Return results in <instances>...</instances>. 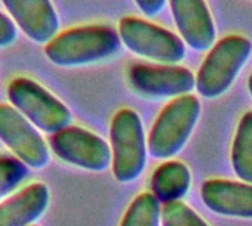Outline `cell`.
Here are the masks:
<instances>
[{"label": "cell", "mask_w": 252, "mask_h": 226, "mask_svg": "<svg viewBox=\"0 0 252 226\" xmlns=\"http://www.w3.org/2000/svg\"><path fill=\"white\" fill-rule=\"evenodd\" d=\"M248 89H250V92H251L252 95V74L251 77H250V80H248Z\"/></svg>", "instance_id": "cell-21"}, {"label": "cell", "mask_w": 252, "mask_h": 226, "mask_svg": "<svg viewBox=\"0 0 252 226\" xmlns=\"http://www.w3.org/2000/svg\"><path fill=\"white\" fill-rule=\"evenodd\" d=\"M28 176L27 166L13 155H0V200L13 192Z\"/></svg>", "instance_id": "cell-17"}, {"label": "cell", "mask_w": 252, "mask_h": 226, "mask_svg": "<svg viewBox=\"0 0 252 226\" xmlns=\"http://www.w3.org/2000/svg\"><path fill=\"white\" fill-rule=\"evenodd\" d=\"M49 188L34 182L22 191L0 203V226H31L47 210Z\"/></svg>", "instance_id": "cell-13"}, {"label": "cell", "mask_w": 252, "mask_h": 226, "mask_svg": "<svg viewBox=\"0 0 252 226\" xmlns=\"http://www.w3.org/2000/svg\"><path fill=\"white\" fill-rule=\"evenodd\" d=\"M49 147L63 163L89 172H103L112 164L109 145L96 133L78 126H68L50 135Z\"/></svg>", "instance_id": "cell-7"}, {"label": "cell", "mask_w": 252, "mask_h": 226, "mask_svg": "<svg viewBox=\"0 0 252 226\" xmlns=\"http://www.w3.org/2000/svg\"><path fill=\"white\" fill-rule=\"evenodd\" d=\"M146 16H157L165 6L167 0H134Z\"/></svg>", "instance_id": "cell-20"}, {"label": "cell", "mask_w": 252, "mask_h": 226, "mask_svg": "<svg viewBox=\"0 0 252 226\" xmlns=\"http://www.w3.org/2000/svg\"><path fill=\"white\" fill-rule=\"evenodd\" d=\"M120 47L121 38L117 30L105 24H92L58 33L44 44V55L58 67L74 68L106 61Z\"/></svg>", "instance_id": "cell-1"}, {"label": "cell", "mask_w": 252, "mask_h": 226, "mask_svg": "<svg viewBox=\"0 0 252 226\" xmlns=\"http://www.w3.org/2000/svg\"><path fill=\"white\" fill-rule=\"evenodd\" d=\"M127 75L131 89L148 98H179L189 95L196 86V78L190 70L180 65L134 64Z\"/></svg>", "instance_id": "cell-9"}, {"label": "cell", "mask_w": 252, "mask_h": 226, "mask_svg": "<svg viewBox=\"0 0 252 226\" xmlns=\"http://www.w3.org/2000/svg\"><path fill=\"white\" fill-rule=\"evenodd\" d=\"M15 25L34 43L46 44L59 33L52 0H1Z\"/></svg>", "instance_id": "cell-10"}, {"label": "cell", "mask_w": 252, "mask_h": 226, "mask_svg": "<svg viewBox=\"0 0 252 226\" xmlns=\"http://www.w3.org/2000/svg\"><path fill=\"white\" fill-rule=\"evenodd\" d=\"M171 12L183 41L195 50L214 46L216 27L205 0H170Z\"/></svg>", "instance_id": "cell-11"}, {"label": "cell", "mask_w": 252, "mask_h": 226, "mask_svg": "<svg viewBox=\"0 0 252 226\" xmlns=\"http://www.w3.org/2000/svg\"><path fill=\"white\" fill-rule=\"evenodd\" d=\"M7 99L37 130L55 135L71 126L68 107L32 78H13L7 84Z\"/></svg>", "instance_id": "cell-2"}, {"label": "cell", "mask_w": 252, "mask_h": 226, "mask_svg": "<svg viewBox=\"0 0 252 226\" xmlns=\"http://www.w3.org/2000/svg\"><path fill=\"white\" fill-rule=\"evenodd\" d=\"M118 34L128 50L157 62L174 65L186 53L179 36L142 18L124 16L118 22Z\"/></svg>", "instance_id": "cell-6"}, {"label": "cell", "mask_w": 252, "mask_h": 226, "mask_svg": "<svg viewBox=\"0 0 252 226\" xmlns=\"http://www.w3.org/2000/svg\"><path fill=\"white\" fill-rule=\"evenodd\" d=\"M161 203L151 192H143L134 198L127 209L120 226H159Z\"/></svg>", "instance_id": "cell-16"}, {"label": "cell", "mask_w": 252, "mask_h": 226, "mask_svg": "<svg viewBox=\"0 0 252 226\" xmlns=\"http://www.w3.org/2000/svg\"><path fill=\"white\" fill-rule=\"evenodd\" d=\"M232 166L242 181L252 185V111L241 118L236 129L232 147Z\"/></svg>", "instance_id": "cell-15"}, {"label": "cell", "mask_w": 252, "mask_h": 226, "mask_svg": "<svg viewBox=\"0 0 252 226\" xmlns=\"http://www.w3.org/2000/svg\"><path fill=\"white\" fill-rule=\"evenodd\" d=\"M0 141L13 157L32 169L49 164L50 154L40 132L12 105L0 104Z\"/></svg>", "instance_id": "cell-8"}, {"label": "cell", "mask_w": 252, "mask_h": 226, "mask_svg": "<svg viewBox=\"0 0 252 226\" xmlns=\"http://www.w3.org/2000/svg\"><path fill=\"white\" fill-rule=\"evenodd\" d=\"M190 185V172L180 161H167L162 163L152 175L151 188L152 194L158 198L159 203H173L180 201L189 189Z\"/></svg>", "instance_id": "cell-14"}, {"label": "cell", "mask_w": 252, "mask_h": 226, "mask_svg": "<svg viewBox=\"0 0 252 226\" xmlns=\"http://www.w3.org/2000/svg\"><path fill=\"white\" fill-rule=\"evenodd\" d=\"M199 114L201 104L193 95L179 96L165 105L155 120L148 138L151 155L155 158H170L182 151Z\"/></svg>", "instance_id": "cell-4"}, {"label": "cell", "mask_w": 252, "mask_h": 226, "mask_svg": "<svg viewBox=\"0 0 252 226\" xmlns=\"http://www.w3.org/2000/svg\"><path fill=\"white\" fill-rule=\"evenodd\" d=\"M252 43L244 36L232 34L219 40L204 59L196 74V89L204 98H217L229 90L248 61Z\"/></svg>", "instance_id": "cell-3"}, {"label": "cell", "mask_w": 252, "mask_h": 226, "mask_svg": "<svg viewBox=\"0 0 252 226\" xmlns=\"http://www.w3.org/2000/svg\"><path fill=\"white\" fill-rule=\"evenodd\" d=\"M161 222L162 226H208L182 201L164 204L161 209Z\"/></svg>", "instance_id": "cell-18"}, {"label": "cell", "mask_w": 252, "mask_h": 226, "mask_svg": "<svg viewBox=\"0 0 252 226\" xmlns=\"http://www.w3.org/2000/svg\"><path fill=\"white\" fill-rule=\"evenodd\" d=\"M31 226H37V225H31Z\"/></svg>", "instance_id": "cell-22"}, {"label": "cell", "mask_w": 252, "mask_h": 226, "mask_svg": "<svg viewBox=\"0 0 252 226\" xmlns=\"http://www.w3.org/2000/svg\"><path fill=\"white\" fill-rule=\"evenodd\" d=\"M18 30L10 16L0 10V47H7L16 40Z\"/></svg>", "instance_id": "cell-19"}, {"label": "cell", "mask_w": 252, "mask_h": 226, "mask_svg": "<svg viewBox=\"0 0 252 226\" xmlns=\"http://www.w3.org/2000/svg\"><path fill=\"white\" fill-rule=\"evenodd\" d=\"M205 206L223 216L252 219V185L224 179H210L201 188Z\"/></svg>", "instance_id": "cell-12"}, {"label": "cell", "mask_w": 252, "mask_h": 226, "mask_svg": "<svg viewBox=\"0 0 252 226\" xmlns=\"http://www.w3.org/2000/svg\"><path fill=\"white\" fill-rule=\"evenodd\" d=\"M112 173L120 182L137 179L146 163V141L140 117L130 108L120 110L111 121Z\"/></svg>", "instance_id": "cell-5"}]
</instances>
